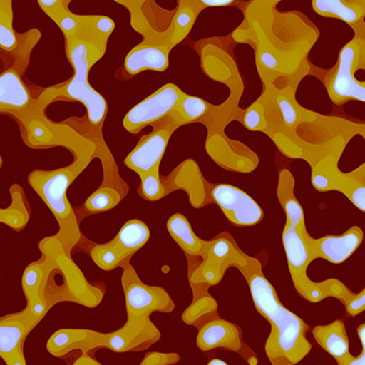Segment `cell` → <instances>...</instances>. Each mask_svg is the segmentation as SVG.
<instances>
[{"label":"cell","mask_w":365,"mask_h":365,"mask_svg":"<svg viewBox=\"0 0 365 365\" xmlns=\"http://www.w3.org/2000/svg\"><path fill=\"white\" fill-rule=\"evenodd\" d=\"M197 348L203 352L224 350L240 354L248 365H258L257 354L242 337V330L228 320L215 318L202 326L197 338Z\"/></svg>","instance_id":"obj_15"},{"label":"cell","mask_w":365,"mask_h":365,"mask_svg":"<svg viewBox=\"0 0 365 365\" xmlns=\"http://www.w3.org/2000/svg\"><path fill=\"white\" fill-rule=\"evenodd\" d=\"M169 234L182 248L187 259V272L199 264L207 250V242L200 240L182 214H173L167 223Z\"/></svg>","instance_id":"obj_19"},{"label":"cell","mask_w":365,"mask_h":365,"mask_svg":"<svg viewBox=\"0 0 365 365\" xmlns=\"http://www.w3.org/2000/svg\"><path fill=\"white\" fill-rule=\"evenodd\" d=\"M91 157V148L81 150L71 166L50 171L34 170L28 177L29 185L40 195L58 222L60 232L55 238L69 255L81 240V234L76 214L67 200V190L88 166Z\"/></svg>","instance_id":"obj_5"},{"label":"cell","mask_w":365,"mask_h":365,"mask_svg":"<svg viewBox=\"0 0 365 365\" xmlns=\"http://www.w3.org/2000/svg\"><path fill=\"white\" fill-rule=\"evenodd\" d=\"M162 334L150 316L128 315L125 325L111 334H101L91 329H60L51 336L46 348L52 356L66 359L75 352L93 356L96 350L138 352L156 344Z\"/></svg>","instance_id":"obj_4"},{"label":"cell","mask_w":365,"mask_h":365,"mask_svg":"<svg viewBox=\"0 0 365 365\" xmlns=\"http://www.w3.org/2000/svg\"><path fill=\"white\" fill-rule=\"evenodd\" d=\"M3 166V159H1V156H0V168Z\"/></svg>","instance_id":"obj_32"},{"label":"cell","mask_w":365,"mask_h":365,"mask_svg":"<svg viewBox=\"0 0 365 365\" xmlns=\"http://www.w3.org/2000/svg\"><path fill=\"white\" fill-rule=\"evenodd\" d=\"M169 52L167 48L148 46L142 43L140 46L130 51L126 56L125 71L130 75H136L140 71H163L168 68Z\"/></svg>","instance_id":"obj_21"},{"label":"cell","mask_w":365,"mask_h":365,"mask_svg":"<svg viewBox=\"0 0 365 365\" xmlns=\"http://www.w3.org/2000/svg\"><path fill=\"white\" fill-rule=\"evenodd\" d=\"M12 1L0 0V48L7 52L18 46L17 34L12 28Z\"/></svg>","instance_id":"obj_26"},{"label":"cell","mask_w":365,"mask_h":365,"mask_svg":"<svg viewBox=\"0 0 365 365\" xmlns=\"http://www.w3.org/2000/svg\"><path fill=\"white\" fill-rule=\"evenodd\" d=\"M363 232L358 226L339 236L328 235L314 240V258L324 259L330 264H344L362 244Z\"/></svg>","instance_id":"obj_18"},{"label":"cell","mask_w":365,"mask_h":365,"mask_svg":"<svg viewBox=\"0 0 365 365\" xmlns=\"http://www.w3.org/2000/svg\"><path fill=\"white\" fill-rule=\"evenodd\" d=\"M363 38L356 36L342 48L339 62L328 76L327 89L334 103L341 105L349 100H365L364 83H359L354 73L363 66Z\"/></svg>","instance_id":"obj_10"},{"label":"cell","mask_w":365,"mask_h":365,"mask_svg":"<svg viewBox=\"0 0 365 365\" xmlns=\"http://www.w3.org/2000/svg\"><path fill=\"white\" fill-rule=\"evenodd\" d=\"M150 237V228L144 222L130 220L122 226L111 242L93 245L91 250V259L101 270H114L130 261Z\"/></svg>","instance_id":"obj_9"},{"label":"cell","mask_w":365,"mask_h":365,"mask_svg":"<svg viewBox=\"0 0 365 365\" xmlns=\"http://www.w3.org/2000/svg\"><path fill=\"white\" fill-rule=\"evenodd\" d=\"M312 182L320 192L340 191L361 211H365L364 165L351 173H344L338 169L334 157L313 164Z\"/></svg>","instance_id":"obj_13"},{"label":"cell","mask_w":365,"mask_h":365,"mask_svg":"<svg viewBox=\"0 0 365 365\" xmlns=\"http://www.w3.org/2000/svg\"><path fill=\"white\" fill-rule=\"evenodd\" d=\"M40 250L42 256L46 257L62 273L73 303L81 304L89 309L100 305L105 297L106 285L86 280L85 275L71 260V255L65 252L55 236L43 240Z\"/></svg>","instance_id":"obj_8"},{"label":"cell","mask_w":365,"mask_h":365,"mask_svg":"<svg viewBox=\"0 0 365 365\" xmlns=\"http://www.w3.org/2000/svg\"><path fill=\"white\" fill-rule=\"evenodd\" d=\"M358 336L359 339L361 341V346L362 348H365V325L364 324H361L358 327Z\"/></svg>","instance_id":"obj_31"},{"label":"cell","mask_w":365,"mask_h":365,"mask_svg":"<svg viewBox=\"0 0 365 365\" xmlns=\"http://www.w3.org/2000/svg\"><path fill=\"white\" fill-rule=\"evenodd\" d=\"M122 287L125 295L128 315L152 316L154 313H171L175 303L166 289L150 287L140 281L134 267L128 261L123 266Z\"/></svg>","instance_id":"obj_11"},{"label":"cell","mask_w":365,"mask_h":365,"mask_svg":"<svg viewBox=\"0 0 365 365\" xmlns=\"http://www.w3.org/2000/svg\"><path fill=\"white\" fill-rule=\"evenodd\" d=\"M338 365H365V348H362V351L358 356H354L351 354H348L344 358L338 359Z\"/></svg>","instance_id":"obj_28"},{"label":"cell","mask_w":365,"mask_h":365,"mask_svg":"<svg viewBox=\"0 0 365 365\" xmlns=\"http://www.w3.org/2000/svg\"><path fill=\"white\" fill-rule=\"evenodd\" d=\"M73 365H102L101 363L98 362L93 356L91 354H83V356H79Z\"/></svg>","instance_id":"obj_29"},{"label":"cell","mask_w":365,"mask_h":365,"mask_svg":"<svg viewBox=\"0 0 365 365\" xmlns=\"http://www.w3.org/2000/svg\"><path fill=\"white\" fill-rule=\"evenodd\" d=\"M125 197L123 192L112 187H100L83 205L88 214L100 213L113 209Z\"/></svg>","instance_id":"obj_25"},{"label":"cell","mask_w":365,"mask_h":365,"mask_svg":"<svg viewBox=\"0 0 365 365\" xmlns=\"http://www.w3.org/2000/svg\"><path fill=\"white\" fill-rule=\"evenodd\" d=\"M31 96L17 71H6L0 75V112L19 115L31 103Z\"/></svg>","instance_id":"obj_20"},{"label":"cell","mask_w":365,"mask_h":365,"mask_svg":"<svg viewBox=\"0 0 365 365\" xmlns=\"http://www.w3.org/2000/svg\"><path fill=\"white\" fill-rule=\"evenodd\" d=\"M262 269V262L256 259L242 274L250 287L255 307L270 325L267 356L271 365L299 364L313 348L307 339L309 325L281 303Z\"/></svg>","instance_id":"obj_3"},{"label":"cell","mask_w":365,"mask_h":365,"mask_svg":"<svg viewBox=\"0 0 365 365\" xmlns=\"http://www.w3.org/2000/svg\"><path fill=\"white\" fill-rule=\"evenodd\" d=\"M46 313L26 305L20 313L0 317V358L7 365H26L24 342Z\"/></svg>","instance_id":"obj_12"},{"label":"cell","mask_w":365,"mask_h":365,"mask_svg":"<svg viewBox=\"0 0 365 365\" xmlns=\"http://www.w3.org/2000/svg\"><path fill=\"white\" fill-rule=\"evenodd\" d=\"M69 1H38L46 14L56 22L66 38L67 54L74 67V78L65 87L69 99L83 102L88 110L89 122L101 126L107 116V101L89 86L91 66L107 51L110 34L115 24L103 16H75L68 10Z\"/></svg>","instance_id":"obj_1"},{"label":"cell","mask_w":365,"mask_h":365,"mask_svg":"<svg viewBox=\"0 0 365 365\" xmlns=\"http://www.w3.org/2000/svg\"><path fill=\"white\" fill-rule=\"evenodd\" d=\"M232 1H202V5H207V7H223L226 5H232Z\"/></svg>","instance_id":"obj_30"},{"label":"cell","mask_w":365,"mask_h":365,"mask_svg":"<svg viewBox=\"0 0 365 365\" xmlns=\"http://www.w3.org/2000/svg\"><path fill=\"white\" fill-rule=\"evenodd\" d=\"M312 331L320 348L334 360L350 354V342L344 320L337 319L328 325L316 326Z\"/></svg>","instance_id":"obj_22"},{"label":"cell","mask_w":365,"mask_h":365,"mask_svg":"<svg viewBox=\"0 0 365 365\" xmlns=\"http://www.w3.org/2000/svg\"><path fill=\"white\" fill-rule=\"evenodd\" d=\"M160 179L166 195L175 190H185L189 195L190 202L195 209H200L211 203L209 197L211 185L204 180L199 168L192 160L183 163L168 178Z\"/></svg>","instance_id":"obj_17"},{"label":"cell","mask_w":365,"mask_h":365,"mask_svg":"<svg viewBox=\"0 0 365 365\" xmlns=\"http://www.w3.org/2000/svg\"><path fill=\"white\" fill-rule=\"evenodd\" d=\"M179 126L170 119L154 124V130L140 138L138 146L128 154L125 166L140 177L138 193L143 199L157 201L166 195L162 179L159 176V165L162 162L170 136Z\"/></svg>","instance_id":"obj_6"},{"label":"cell","mask_w":365,"mask_h":365,"mask_svg":"<svg viewBox=\"0 0 365 365\" xmlns=\"http://www.w3.org/2000/svg\"><path fill=\"white\" fill-rule=\"evenodd\" d=\"M217 317H220L217 303L210 293L193 299L192 304L185 309L182 315L183 322L187 325L193 326L197 329Z\"/></svg>","instance_id":"obj_24"},{"label":"cell","mask_w":365,"mask_h":365,"mask_svg":"<svg viewBox=\"0 0 365 365\" xmlns=\"http://www.w3.org/2000/svg\"><path fill=\"white\" fill-rule=\"evenodd\" d=\"M293 187L294 179L292 173L289 170L281 171L277 195L287 214V224L282 235L283 246L289 274L297 293L311 303L334 297L344 303L346 315L350 317L360 315L365 307L364 289L356 294L337 279L314 282L307 275V269L314 261L312 252L314 238L306 230L303 209L295 197Z\"/></svg>","instance_id":"obj_2"},{"label":"cell","mask_w":365,"mask_h":365,"mask_svg":"<svg viewBox=\"0 0 365 365\" xmlns=\"http://www.w3.org/2000/svg\"><path fill=\"white\" fill-rule=\"evenodd\" d=\"M256 259L242 252L235 240L226 232L209 240L199 264L187 274L195 295L193 299L209 293L212 287L223 280L228 269L236 268L242 273L254 264Z\"/></svg>","instance_id":"obj_7"},{"label":"cell","mask_w":365,"mask_h":365,"mask_svg":"<svg viewBox=\"0 0 365 365\" xmlns=\"http://www.w3.org/2000/svg\"><path fill=\"white\" fill-rule=\"evenodd\" d=\"M210 202L217 204L228 221L238 227H250L262 221L264 212L252 197L230 185H211Z\"/></svg>","instance_id":"obj_16"},{"label":"cell","mask_w":365,"mask_h":365,"mask_svg":"<svg viewBox=\"0 0 365 365\" xmlns=\"http://www.w3.org/2000/svg\"><path fill=\"white\" fill-rule=\"evenodd\" d=\"M313 8L323 17L338 18L346 24H360L364 14L363 1H339V0H315Z\"/></svg>","instance_id":"obj_23"},{"label":"cell","mask_w":365,"mask_h":365,"mask_svg":"<svg viewBox=\"0 0 365 365\" xmlns=\"http://www.w3.org/2000/svg\"><path fill=\"white\" fill-rule=\"evenodd\" d=\"M183 96L185 93L176 85H165L128 111L123 120L124 128L136 134L146 126L166 119L176 109Z\"/></svg>","instance_id":"obj_14"},{"label":"cell","mask_w":365,"mask_h":365,"mask_svg":"<svg viewBox=\"0 0 365 365\" xmlns=\"http://www.w3.org/2000/svg\"><path fill=\"white\" fill-rule=\"evenodd\" d=\"M180 361V356L177 354H163V352H150L143 359L140 365H173ZM207 365H228V363L213 359Z\"/></svg>","instance_id":"obj_27"}]
</instances>
